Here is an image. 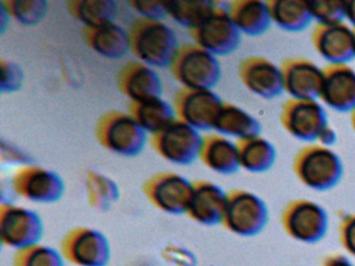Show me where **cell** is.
<instances>
[{
  "instance_id": "obj_3",
  "label": "cell",
  "mask_w": 355,
  "mask_h": 266,
  "mask_svg": "<svg viewBox=\"0 0 355 266\" xmlns=\"http://www.w3.org/2000/svg\"><path fill=\"white\" fill-rule=\"evenodd\" d=\"M169 69L172 77L187 89H213L222 77L217 56L195 43L180 45Z\"/></svg>"
},
{
  "instance_id": "obj_14",
  "label": "cell",
  "mask_w": 355,
  "mask_h": 266,
  "mask_svg": "<svg viewBox=\"0 0 355 266\" xmlns=\"http://www.w3.org/2000/svg\"><path fill=\"white\" fill-rule=\"evenodd\" d=\"M238 76L250 93L263 99H275L284 93L282 68L263 56L245 57L239 64Z\"/></svg>"
},
{
  "instance_id": "obj_26",
  "label": "cell",
  "mask_w": 355,
  "mask_h": 266,
  "mask_svg": "<svg viewBox=\"0 0 355 266\" xmlns=\"http://www.w3.org/2000/svg\"><path fill=\"white\" fill-rule=\"evenodd\" d=\"M272 23L282 30L300 33L311 26L309 1L304 0H272L268 1Z\"/></svg>"
},
{
  "instance_id": "obj_24",
  "label": "cell",
  "mask_w": 355,
  "mask_h": 266,
  "mask_svg": "<svg viewBox=\"0 0 355 266\" xmlns=\"http://www.w3.org/2000/svg\"><path fill=\"white\" fill-rule=\"evenodd\" d=\"M213 130L236 141L261 134V125L257 118L236 104L224 102Z\"/></svg>"
},
{
  "instance_id": "obj_34",
  "label": "cell",
  "mask_w": 355,
  "mask_h": 266,
  "mask_svg": "<svg viewBox=\"0 0 355 266\" xmlns=\"http://www.w3.org/2000/svg\"><path fill=\"white\" fill-rule=\"evenodd\" d=\"M1 82L0 89L3 94H12L19 91L24 83V72L21 66L11 60L1 58Z\"/></svg>"
},
{
  "instance_id": "obj_6",
  "label": "cell",
  "mask_w": 355,
  "mask_h": 266,
  "mask_svg": "<svg viewBox=\"0 0 355 266\" xmlns=\"http://www.w3.org/2000/svg\"><path fill=\"white\" fill-rule=\"evenodd\" d=\"M44 224L34 210L11 203L0 205V238L6 247L20 249L39 245Z\"/></svg>"
},
{
  "instance_id": "obj_15",
  "label": "cell",
  "mask_w": 355,
  "mask_h": 266,
  "mask_svg": "<svg viewBox=\"0 0 355 266\" xmlns=\"http://www.w3.org/2000/svg\"><path fill=\"white\" fill-rule=\"evenodd\" d=\"M311 39L315 52L328 64H348L355 58V33L348 23L317 24Z\"/></svg>"
},
{
  "instance_id": "obj_30",
  "label": "cell",
  "mask_w": 355,
  "mask_h": 266,
  "mask_svg": "<svg viewBox=\"0 0 355 266\" xmlns=\"http://www.w3.org/2000/svg\"><path fill=\"white\" fill-rule=\"evenodd\" d=\"M89 205L97 211L105 212L111 209L120 197V189L117 183L95 170L87 172L85 178Z\"/></svg>"
},
{
  "instance_id": "obj_2",
  "label": "cell",
  "mask_w": 355,
  "mask_h": 266,
  "mask_svg": "<svg viewBox=\"0 0 355 266\" xmlns=\"http://www.w3.org/2000/svg\"><path fill=\"white\" fill-rule=\"evenodd\" d=\"M293 172L305 186L315 190H326L340 182L344 166L331 148L311 143L297 152L293 159Z\"/></svg>"
},
{
  "instance_id": "obj_40",
  "label": "cell",
  "mask_w": 355,
  "mask_h": 266,
  "mask_svg": "<svg viewBox=\"0 0 355 266\" xmlns=\"http://www.w3.org/2000/svg\"><path fill=\"white\" fill-rule=\"evenodd\" d=\"M350 114L351 127H352L353 131L355 132V108L350 112Z\"/></svg>"
},
{
  "instance_id": "obj_10",
  "label": "cell",
  "mask_w": 355,
  "mask_h": 266,
  "mask_svg": "<svg viewBox=\"0 0 355 266\" xmlns=\"http://www.w3.org/2000/svg\"><path fill=\"white\" fill-rule=\"evenodd\" d=\"M279 121L288 134L309 143L317 141L322 129L329 124L325 108L319 100L293 98L282 104Z\"/></svg>"
},
{
  "instance_id": "obj_23",
  "label": "cell",
  "mask_w": 355,
  "mask_h": 266,
  "mask_svg": "<svg viewBox=\"0 0 355 266\" xmlns=\"http://www.w3.org/2000/svg\"><path fill=\"white\" fill-rule=\"evenodd\" d=\"M226 6L232 22L242 35L259 37L273 24L268 1L234 0Z\"/></svg>"
},
{
  "instance_id": "obj_16",
  "label": "cell",
  "mask_w": 355,
  "mask_h": 266,
  "mask_svg": "<svg viewBox=\"0 0 355 266\" xmlns=\"http://www.w3.org/2000/svg\"><path fill=\"white\" fill-rule=\"evenodd\" d=\"M284 93L293 99L319 100L323 69L305 57L286 58L280 64Z\"/></svg>"
},
{
  "instance_id": "obj_25",
  "label": "cell",
  "mask_w": 355,
  "mask_h": 266,
  "mask_svg": "<svg viewBox=\"0 0 355 266\" xmlns=\"http://www.w3.org/2000/svg\"><path fill=\"white\" fill-rule=\"evenodd\" d=\"M128 114L146 133L155 134L176 118L173 106L162 97L141 102H130Z\"/></svg>"
},
{
  "instance_id": "obj_41",
  "label": "cell",
  "mask_w": 355,
  "mask_h": 266,
  "mask_svg": "<svg viewBox=\"0 0 355 266\" xmlns=\"http://www.w3.org/2000/svg\"><path fill=\"white\" fill-rule=\"evenodd\" d=\"M354 33H355V29H354ZM354 51H355V47H354Z\"/></svg>"
},
{
  "instance_id": "obj_17",
  "label": "cell",
  "mask_w": 355,
  "mask_h": 266,
  "mask_svg": "<svg viewBox=\"0 0 355 266\" xmlns=\"http://www.w3.org/2000/svg\"><path fill=\"white\" fill-rule=\"evenodd\" d=\"M320 102L338 112L355 108V70L348 64H327L323 68Z\"/></svg>"
},
{
  "instance_id": "obj_7",
  "label": "cell",
  "mask_w": 355,
  "mask_h": 266,
  "mask_svg": "<svg viewBox=\"0 0 355 266\" xmlns=\"http://www.w3.org/2000/svg\"><path fill=\"white\" fill-rule=\"evenodd\" d=\"M143 193L157 209L180 215L186 214L192 195L193 183L175 172H159L145 181Z\"/></svg>"
},
{
  "instance_id": "obj_32",
  "label": "cell",
  "mask_w": 355,
  "mask_h": 266,
  "mask_svg": "<svg viewBox=\"0 0 355 266\" xmlns=\"http://www.w3.org/2000/svg\"><path fill=\"white\" fill-rule=\"evenodd\" d=\"M14 266H65V259L61 251L39 243L17 251Z\"/></svg>"
},
{
  "instance_id": "obj_21",
  "label": "cell",
  "mask_w": 355,
  "mask_h": 266,
  "mask_svg": "<svg viewBox=\"0 0 355 266\" xmlns=\"http://www.w3.org/2000/svg\"><path fill=\"white\" fill-rule=\"evenodd\" d=\"M198 159L220 175H232L241 168L236 141L217 132L203 136Z\"/></svg>"
},
{
  "instance_id": "obj_4",
  "label": "cell",
  "mask_w": 355,
  "mask_h": 266,
  "mask_svg": "<svg viewBox=\"0 0 355 266\" xmlns=\"http://www.w3.org/2000/svg\"><path fill=\"white\" fill-rule=\"evenodd\" d=\"M95 137L107 151L136 157L144 150L147 133L128 112L110 110L97 121Z\"/></svg>"
},
{
  "instance_id": "obj_8",
  "label": "cell",
  "mask_w": 355,
  "mask_h": 266,
  "mask_svg": "<svg viewBox=\"0 0 355 266\" xmlns=\"http://www.w3.org/2000/svg\"><path fill=\"white\" fill-rule=\"evenodd\" d=\"M61 253L64 259L78 266H107L111 261L109 239L88 227L70 230L62 239Z\"/></svg>"
},
{
  "instance_id": "obj_27",
  "label": "cell",
  "mask_w": 355,
  "mask_h": 266,
  "mask_svg": "<svg viewBox=\"0 0 355 266\" xmlns=\"http://www.w3.org/2000/svg\"><path fill=\"white\" fill-rule=\"evenodd\" d=\"M236 145L243 170L259 174L273 168L276 160L275 147L261 134L236 141Z\"/></svg>"
},
{
  "instance_id": "obj_35",
  "label": "cell",
  "mask_w": 355,
  "mask_h": 266,
  "mask_svg": "<svg viewBox=\"0 0 355 266\" xmlns=\"http://www.w3.org/2000/svg\"><path fill=\"white\" fill-rule=\"evenodd\" d=\"M128 6L139 15L141 18L164 21L168 18L167 4L161 1H128Z\"/></svg>"
},
{
  "instance_id": "obj_18",
  "label": "cell",
  "mask_w": 355,
  "mask_h": 266,
  "mask_svg": "<svg viewBox=\"0 0 355 266\" xmlns=\"http://www.w3.org/2000/svg\"><path fill=\"white\" fill-rule=\"evenodd\" d=\"M116 85L130 102H141L161 97L163 82L157 71L141 62H128L120 69Z\"/></svg>"
},
{
  "instance_id": "obj_9",
  "label": "cell",
  "mask_w": 355,
  "mask_h": 266,
  "mask_svg": "<svg viewBox=\"0 0 355 266\" xmlns=\"http://www.w3.org/2000/svg\"><path fill=\"white\" fill-rule=\"evenodd\" d=\"M224 101L213 89L182 87L173 96L176 118L197 130L214 129Z\"/></svg>"
},
{
  "instance_id": "obj_31",
  "label": "cell",
  "mask_w": 355,
  "mask_h": 266,
  "mask_svg": "<svg viewBox=\"0 0 355 266\" xmlns=\"http://www.w3.org/2000/svg\"><path fill=\"white\" fill-rule=\"evenodd\" d=\"M0 6L10 18L24 26H36L49 12V3L44 0H3Z\"/></svg>"
},
{
  "instance_id": "obj_1",
  "label": "cell",
  "mask_w": 355,
  "mask_h": 266,
  "mask_svg": "<svg viewBox=\"0 0 355 266\" xmlns=\"http://www.w3.org/2000/svg\"><path fill=\"white\" fill-rule=\"evenodd\" d=\"M130 52L143 64L169 68L180 45L178 35L164 21L135 19L128 29Z\"/></svg>"
},
{
  "instance_id": "obj_13",
  "label": "cell",
  "mask_w": 355,
  "mask_h": 266,
  "mask_svg": "<svg viewBox=\"0 0 355 266\" xmlns=\"http://www.w3.org/2000/svg\"><path fill=\"white\" fill-rule=\"evenodd\" d=\"M267 218L263 201L254 193L244 189H234L227 193L222 224L239 235L259 232Z\"/></svg>"
},
{
  "instance_id": "obj_39",
  "label": "cell",
  "mask_w": 355,
  "mask_h": 266,
  "mask_svg": "<svg viewBox=\"0 0 355 266\" xmlns=\"http://www.w3.org/2000/svg\"><path fill=\"white\" fill-rule=\"evenodd\" d=\"M346 20L348 21L349 25L355 29V0L347 1Z\"/></svg>"
},
{
  "instance_id": "obj_12",
  "label": "cell",
  "mask_w": 355,
  "mask_h": 266,
  "mask_svg": "<svg viewBox=\"0 0 355 266\" xmlns=\"http://www.w3.org/2000/svg\"><path fill=\"white\" fill-rule=\"evenodd\" d=\"M189 33L195 44L217 57L234 53L242 39V33L232 22L227 6L221 3L203 24Z\"/></svg>"
},
{
  "instance_id": "obj_36",
  "label": "cell",
  "mask_w": 355,
  "mask_h": 266,
  "mask_svg": "<svg viewBox=\"0 0 355 266\" xmlns=\"http://www.w3.org/2000/svg\"><path fill=\"white\" fill-rule=\"evenodd\" d=\"M163 257L166 261L176 266H196V256L178 245H169L163 249Z\"/></svg>"
},
{
  "instance_id": "obj_11",
  "label": "cell",
  "mask_w": 355,
  "mask_h": 266,
  "mask_svg": "<svg viewBox=\"0 0 355 266\" xmlns=\"http://www.w3.org/2000/svg\"><path fill=\"white\" fill-rule=\"evenodd\" d=\"M12 188L28 201L51 204L62 199L65 183L53 170L35 164H24L12 177Z\"/></svg>"
},
{
  "instance_id": "obj_29",
  "label": "cell",
  "mask_w": 355,
  "mask_h": 266,
  "mask_svg": "<svg viewBox=\"0 0 355 266\" xmlns=\"http://www.w3.org/2000/svg\"><path fill=\"white\" fill-rule=\"evenodd\" d=\"M168 18L189 31L197 28L215 12L219 2L209 0L198 1H167Z\"/></svg>"
},
{
  "instance_id": "obj_38",
  "label": "cell",
  "mask_w": 355,
  "mask_h": 266,
  "mask_svg": "<svg viewBox=\"0 0 355 266\" xmlns=\"http://www.w3.org/2000/svg\"><path fill=\"white\" fill-rule=\"evenodd\" d=\"M342 232L347 247L355 251V215L350 216L345 220Z\"/></svg>"
},
{
  "instance_id": "obj_19",
  "label": "cell",
  "mask_w": 355,
  "mask_h": 266,
  "mask_svg": "<svg viewBox=\"0 0 355 266\" xmlns=\"http://www.w3.org/2000/svg\"><path fill=\"white\" fill-rule=\"evenodd\" d=\"M193 190L186 214L203 226H215L223 220L227 193L209 180L192 181Z\"/></svg>"
},
{
  "instance_id": "obj_33",
  "label": "cell",
  "mask_w": 355,
  "mask_h": 266,
  "mask_svg": "<svg viewBox=\"0 0 355 266\" xmlns=\"http://www.w3.org/2000/svg\"><path fill=\"white\" fill-rule=\"evenodd\" d=\"M347 1L343 0H313L309 1L311 16L317 24H336L346 20Z\"/></svg>"
},
{
  "instance_id": "obj_20",
  "label": "cell",
  "mask_w": 355,
  "mask_h": 266,
  "mask_svg": "<svg viewBox=\"0 0 355 266\" xmlns=\"http://www.w3.org/2000/svg\"><path fill=\"white\" fill-rule=\"evenodd\" d=\"M284 224L288 233L301 240L319 238L327 226L325 212L317 204L307 200L292 202L286 208Z\"/></svg>"
},
{
  "instance_id": "obj_22",
  "label": "cell",
  "mask_w": 355,
  "mask_h": 266,
  "mask_svg": "<svg viewBox=\"0 0 355 266\" xmlns=\"http://www.w3.org/2000/svg\"><path fill=\"white\" fill-rule=\"evenodd\" d=\"M83 39L92 51L107 60H120L130 51L128 30L117 23L83 29Z\"/></svg>"
},
{
  "instance_id": "obj_5",
  "label": "cell",
  "mask_w": 355,
  "mask_h": 266,
  "mask_svg": "<svg viewBox=\"0 0 355 266\" xmlns=\"http://www.w3.org/2000/svg\"><path fill=\"white\" fill-rule=\"evenodd\" d=\"M202 139L197 129L176 118L167 127L150 135V145L166 161L189 166L198 159Z\"/></svg>"
},
{
  "instance_id": "obj_28",
  "label": "cell",
  "mask_w": 355,
  "mask_h": 266,
  "mask_svg": "<svg viewBox=\"0 0 355 266\" xmlns=\"http://www.w3.org/2000/svg\"><path fill=\"white\" fill-rule=\"evenodd\" d=\"M66 10L86 28H94L115 22L119 8L113 0H69Z\"/></svg>"
},
{
  "instance_id": "obj_37",
  "label": "cell",
  "mask_w": 355,
  "mask_h": 266,
  "mask_svg": "<svg viewBox=\"0 0 355 266\" xmlns=\"http://www.w3.org/2000/svg\"><path fill=\"white\" fill-rule=\"evenodd\" d=\"M338 139V133H336V129L328 124L322 129L315 141L323 147L331 148L332 145H336Z\"/></svg>"
}]
</instances>
